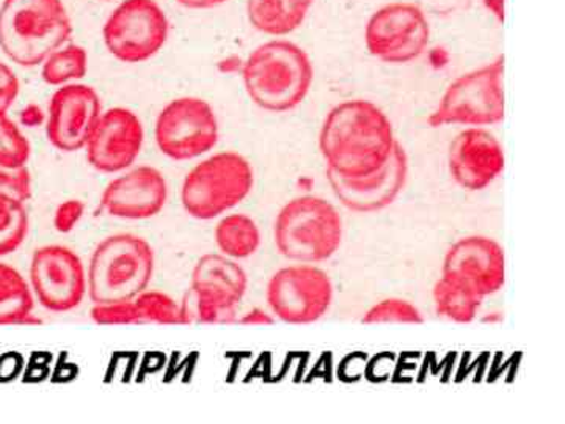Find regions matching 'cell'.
<instances>
[{
    "label": "cell",
    "instance_id": "1",
    "mask_svg": "<svg viewBox=\"0 0 565 424\" xmlns=\"http://www.w3.org/2000/svg\"><path fill=\"white\" fill-rule=\"evenodd\" d=\"M397 140L392 121L381 107L352 99L327 114L319 132V150L327 172L355 180L370 177L392 158Z\"/></svg>",
    "mask_w": 565,
    "mask_h": 424
},
{
    "label": "cell",
    "instance_id": "2",
    "mask_svg": "<svg viewBox=\"0 0 565 424\" xmlns=\"http://www.w3.org/2000/svg\"><path fill=\"white\" fill-rule=\"evenodd\" d=\"M241 73L248 98L274 114L300 106L315 80L313 63L307 52L288 40L267 41L256 47Z\"/></svg>",
    "mask_w": 565,
    "mask_h": 424
},
{
    "label": "cell",
    "instance_id": "3",
    "mask_svg": "<svg viewBox=\"0 0 565 424\" xmlns=\"http://www.w3.org/2000/svg\"><path fill=\"white\" fill-rule=\"evenodd\" d=\"M73 25L62 0H3L0 50L24 68L41 65L68 43Z\"/></svg>",
    "mask_w": 565,
    "mask_h": 424
},
{
    "label": "cell",
    "instance_id": "4",
    "mask_svg": "<svg viewBox=\"0 0 565 424\" xmlns=\"http://www.w3.org/2000/svg\"><path fill=\"white\" fill-rule=\"evenodd\" d=\"M154 266V251L147 240L134 233L110 234L93 251L87 294L93 304L131 300L148 289Z\"/></svg>",
    "mask_w": 565,
    "mask_h": 424
},
{
    "label": "cell",
    "instance_id": "5",
    "mask_svg": "<svg viewBox=\"0 0 565 424\" xmlns=\"http://www.w3.org/2000/svg\"><path fill=\"white\" fill-rule=\"evenodd\" d=\"M274 240L285 258L297 263H322L343 243V219L329 200L296 197L278 212Z\"/></svg>",
    "mask_w": 565,
    "mask_h": 424
},
{
    "label": "cell",
    "instance_id": "6",
    "mask_svg": "<svg viewBox=\"0 0 565 424\" xmlns=\"http://www.w3.org/2000/svg\"><path fill=\"white\" fill-rule=\"evenodd\" d=\"M253 184L255 173L247 158L234 151L215 152L185 174L181 203L191 218L212 221L243 203Z\"/></svg>",
    "mask_w": 565,
    "mask_h": 424
},
{
    "label": "cell",
    "instance_id": "7",
    "mask_svg": "<svg viewBox=\"0 0 565 424\" xmlns=\"http://www.w3.org/2000/svg\"><path fill=\"white\" fill-rule=\"evenodd\" d=\"M248 288V277L237 259L207 253L192 271L191 289L181 300L185 324H230Z\"/></svg>",
    "mask_w": 565,
    "mask_h": 424
},
{
    "label": "cell",
    "instance_id": "8",
    "mask_svg": "<svg viewBox=\"0 0 565 424\" xmlns=\"http://www.w3.org/2000/svg\"><path fill=\"white\" fill-rule=\"evenodd\" d=\"M504 57L481 68L462 74L441 96L440 104L429 117L433 128L463 125L470 128L497 125L504 120Z\"/></svg>",
    "mask_w": 565,
    "mask_h": 424
},
{
    "label": "cell",
    "instance_id": "9",
    "mask_svg": "<svg viewBox=\"0 0 565 424\" xmlns=\"http://www.w3.org/2000/svg\"><path fill=\"white\" fill-rule=\"evenodd\" d=\"M266 300L273 315L282 322L313 324L332 307V278L315 264L281 267L267 283Z\"/></svg>",
    "mask_w": 565,
    "mask_h": 424
},
{
    "label": "cell",
    "instance_id": "10",
    "mask_svg": "<svg viewBox=\"0 0 565 424\" xmlns=\"http://www.w3.org/2000/svg\"><path fill=\"white\" fill-rule=\"evenodd\" d=\"M154 137L163 156L173 161H191L214 150L221 128L210 103L184 96L159 112Z\"/></svg>",
    "mask_w": 565,
    "mask_h": 424
},
{
    "label": "cell",
    "instance_id": "11",
    "mask_svg": "<svg viewBox=\"0 0 565 424\" xmlns=\"http://www.w3.org/2000/svg\"><path fill=\"white\" fill-rule=\"evenodd\" d=\"M107 51L117 61H150L169 39V20L154 0H122L103 29Z\"/></svg>",
    "mask_w": 565,
    "mask_h": 424
},
{
    "label": "cell",
    "instance_id": "12",
    "mask_svg": "<svg viewBox=\"0 0 565 424\" xmlns=\"http://www.w3.org/2000/svg\"><path fill=\"white\" fill-rule=\"evenodd\" d=\"M429 41V21L411 2L386 3L374 11L364 29V44L370 54L392 65L416 61Z\"/></svg>",
    "mask_w": 565,
    "mask_h": 424
},
{
    "label": "cell",
    "instance_id": "13",
    "mask_svg": "<svg viewBox=\"0 0 565 424\" xmlns=\"http://www.w3.org/2000/svg\"><path fill=\"white\" fill-rule=\"evenodd\" d=\"M29 283L36 303L47 311L66 314L79 307L87 296V269L73 248L43 245L33 252Z\"/></svg>",
    "mask_w": 565,
    "mask_h": 424
},
{
    "label": "cell",
    "instance_id": "14",
    "mask_svg": "<svg viewBox=\"0 0 565 424\" xmlns=\"http://www.w3.org/2000/svg\"><path fill=\"white\" fill-rule=\"evenodd\" d=\"M103 112L102 98L90 85H62L47 107V140L63 152L84 150Z\"/></svg>",
    "mask_w": 565,
    "mask_h": 424
},
{
    "label": "cell",
    "instance_id": "15",
    "mask_svg": "<svg viewBox=\"0 0 565 424\" xmlns=\"http://www.w3.org/2000/svg\"><path fill=\"white\" fill-rule=\"evenodd\" d=\"M143 140L140 118L126 107H111L103 112L84 150L93 169L103 173H121L137 161Z\"/></svg>",
    "mask_w": 565,
    "mask_h": 424
},
{
    "label": "cell",
    "instance_id": "16",
    "mask_svg": "<svg viewBox=\"0 0 565 424\" xmlns=\"http://www.w3.org/2000/svg\"><path fill=\"white\" fill-rule=\"evenodd\" d=\"M441 277L478 296H492L505 283L504 248L492 237H463L446 253Z\"/></svg>",
    "mask_w": 565,
    "mask_h": 424
},
{
    "label": "cell",
    "instance_id": "17",
    "mask_svg": "<svg viewBox=\"0 0 565 424\" xmlns=\"http://www.w3.org/2000/svg\"><path fill=\"white\" fill-rule=\"evenodd\" d=\"M169 184L161 170L150 166L134 167L106 186L102 206L111 218L122 221H145L154 218L166 206Z\"/></svg>",
    "mask_w": 565,
    "mask_h": 424
},
{
    "label": "cell",
    "instance_id": "18",
    "mask_svg": "<svg viewBox=\"0 0 565 424\" xmlns=\"http://www.w3.org/2000/svg\"><path fill=\"white\" fill-rule=\"evenodd\" d=\"M504 166L503 145L484 128L463 129L449 145V173L467 191H484L503 173Z\"/></svg>",
    "mask_w": 565,
    "mask_h": 424
},
{
    "label": "cell",
    "instance_id": "19",
    "mask_svg": "<svg viewBox=\"0 0 565 424\" xmlns=\"http://www.w3.org/2000/svg\"><path fill=\"white\" fill-rule=\"evenodd\" d=\"M407 177V152L399 141L394 147L390 161L370 177L348 180V178L327 172L330 188L341 204H344L348 210L363 212V214L382 211L390 206L403 192Z\"/></svg>",
    "mask_w": 565,
    "mask_h": 424
},
{
    "label": "cell",
    "instance_id": "20",
    "mask_svg": "<svg viewBox=\"0 0 565 424\" xmlns=\"http://www.w3.org/2000/svg\"><path fill=\"white\" fill-rule=\"evenodd\" d=\"M313 3L315 0H247L248 22L264 35H291L307 20Z\"/></svg>",
    "mask_w": 565,
    "mask_h": 424
},
{
    "label": "cell",
    "instance_id": "21",
    "mask_svg": "<svg viewBox=\"0 0 565 424\" xmlns=\"http://www.w3.org/2000/svg\"><path fill=\"white\" fill-rule=\"evenodd\" d=\"M35 303L31 283L24 275L0 262V326L31 322Z\"/></svg>",
    "mask_w": 565,
    "mask_h": 424
},
{
    "label": "cell",
    "instance_id": "22",
    "mask_svg": "<svg viewBox=\"0 0 565 424\" xmlns=\"http://www.w3.org/2000/svg\"><path fill=\"white\" fill-rule=\"evenodd\" d=\"M214 237L222 255L233 259L250 258L262 245L258 223L247 214L222 215Z\"/></svg>",
    "mask_w": 565,
    "mask_h": 424
},
{
    "label": "cell",
    "instance_id": "23",
    "mask_svg": "<svg viewBox=\"0 0 565 424\" xmlns=\"http://www.w3.org/2000/svg\"><path fill=\"white\" fill-rule=\"evenodd\" d=\"M433 296L437 315L457 324L473 322L484 300V297L445 277L435 283Z\"/></svg>",
    "mask_w": 565,
    "mask_h": 424
},
{
    "label": "cell",
    "instance_id": "24",
    "mask_svg": "<svg viewBox=\"0 0 565 424\" xmlns=\"http://www.w3.org/2000/svg\"><path fill=\"white\" fill-rule=\"evenodd\" d=\"M88 71L87 51L79 44H63L41 63V77L52 87L76 84Z\"/></svg>",
    "mask_w": 565,
    "mask_h": 424
},
{
    "label": "cell",
    "instance_id": "25",
    "mask_svg": "<svg viewBox=\"0 0 565 424\" xmlns=\"http://www.w3.org/2000/svg\"><path fill=\"white\" fill-rule=\"evenodd\" d=\"M29 212L25 203L0 195V256L17 252L29 234Z\"/></svg>",
    "mask_w": 565,
    "mask_h": 424
},
{
    "label": "cell",
    "instance_id": "26",
    "mask_svg": "<svg viewBox=\"0 0 565 424\" xmlns=\"http://www.w3.org/2000/svg\"><path fill=\"white\" fill-rule=\"evenodd\" d=\"M139 324H161V326H177L184 324L181 303L174 300L167 293L156 289H145L134 297Z\"/></svg>",
    "mask_w": 565,
    "mask_h": 424
},
{
    "label": "cell",
    "instance_id": "27",
    "mask_svg": "<svg viewBox=\"0 0 565 424\" xmlns=\"http://www.w3.org/2000/svg\"><path fill=\"white\" fill-rule=\"evenodd\" d=\"M31 144L9 115H0V163L25 167L31 159Z\"/></svg>",
    "mask_w": 565,
    "mask_h": 424
},
{
    "label": "cell",
    "instance_id": "28",
    "mask_svg": "<svg viewBox=\"0 0 565 424\" xmlns=\"http://www.w3.org/2000/svg\"><path fill=\"white\" fill-rule=\"evenodd\" d=\"M362 321L364 324H423L424 318L419 308L408 300L388 297L374 304L364 314Z\"/></svg>",
    "mask_w": 565,
    "mask_h": 424
},
{
    "label": "cell",
    "instance_id": "29",
    "mask_svg": "<svg viewBox=\"0 0 565 424\" xmlns=\"http://www.w3.org/2000/svg\"><path fill=\"white\" fill-rule=\"evenodd\" d=\"M92 319L99 326H137L139 324L132 299L93 304Z\"/></svg>",
    "mask_w": 565,
    "mask_h": 424
},
{
    "label": "cell",
    "instance_id": "30",
    "mask_svg": "<svg viewBox=\"0 0 565 424\" xmlns=\"http://www.w3.org/2000/svg\"><path fill=\"white\" fill-rule=\"evenodd\" d=\"M0 195L28 203L32 197V177L25 167H7L0 163Z\"/></svg>",
    "mask_w": 565,
    "mask_h": 424
},
{
    "label": "cell",
    "instance_id": "31",
    "mask_svg": "<svg viewBox=\"0 0 565 424\" xmlns=\"http://www.w3.org/2000/svg\"><path fill=\"white\" fill-rule=\"evenodd\" d=\"M85 204L81 200H66L54 212V226L58 233H70L84 218Z\"/></svg>",
    "mask_w": 565,
    "mask_h": 424
},
{
    "label": "cell",
    "instance_id": "32",
    "mask_svg": "<svg viewBox=\"0 0 565 424\" xmlns=\"http://www.w3.org/2000/svg\"><path fill=\"white\" fill-rule=\"evenodd\" d=\"M20 95V81L6 63L0 62V115L7 114Z\"/></svg>",
    "mask_w": 565,
    "mask_h": 424
},
{
    "label": "cell",
    "instance_id": "33",
    "mask_svg": "<svg viewBox=\"0 0 565 424\" xmlns=\"http://www.w3.org/2000/svg\"><path fill=\"white\" fill-rule=\"evenodd\" d=\"M241 324H252V326H266V324H273L274 318L266 311L262 310V308H253V310L245 314L243 318L239 319Z\"/></svg>",
    "mask_w": 565,
    "mask_h": 424
},
{
    "label": "cell",
    "instance_id": "34",
    "mask_svg": "<svg viewBox=\"0 0 565 424\" xmlns=\"http://www.w3.org/2000/svg\"><path fill=\"white\" fill-rule=\"evenodd\" d=\"M177 2L185 7V9L207 10L221 7L223 3L230 2V0H177Z\"/></svg>",
    "mask_w": 565,
    "mask_h": 424
},
{
    "label": "cell",
    "instance_id": "35",
    "mask_svg": "<svg viewBox=\"0 0 565 424\" xmlns=\"http://www.w3.org/2000/svg\"><path fill=\"white\" fill-rule=\"evenodd\" d=\"M103 2H110V0H103Z\"/></svg>",
    "mask_w": 565,
    "mask_h": 424
}]
</instances>
